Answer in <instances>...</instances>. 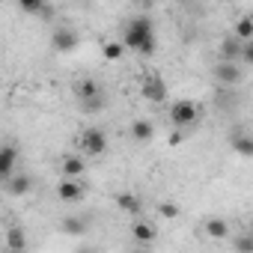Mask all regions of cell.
I'll return each instance as SVG.
<instances>
[{
	"label": "cell",
	"mask_w": 253,
	"mask_h": 253,
	"mask_svg": "<svg viewBox=\"0 0 253 253\" xmlns=\"http://www.w3.org/2000/svg\"><path fill=\"white\" fill-rule=\"evenodd\" d=\"M229 146L238 152V158H253V134H247V131H241V128H235L232 131V137H229Z\"/></svg>",
	"instance_id": "obj_8"
},
{
	"label": "cell",
	"mask_w": 253,
	"mask_h": 253,
	"mask_svg": "<svg viewBox=\"0 0 253 253\" xmlns=\"http://www.w3.org/2000/svg\"><path fill=\"white\" fill-rule=\"evenodd\" d=\"M206 232H209L211 238H226V235H229V226H226V220H220V217H211V220L206 223Z\"/></svg>",
	"instance_id": "obj_19"
},
{
	"label": "cell",
	"mask_w": 253,
	"mask_h": 253,
	"mask_svg": "<svg viewBox=\"0 0 253 253\" xmlns=\"http://www.w3.org/2000/svg\"><path fill=\"white\" fill-rule=\"evenodd\" d=\"M18 6H21L27 15H36V12H51V6H45V0H18Z\"/></svg>",
	"instance_id": "obj_20"
},
{
	"label": "cell",
	"mask_w": 253,
	"mask_h": 253,
	"mask_svg": "<svg viewBox=\"0 0 253 253\" xmlns=\"http://www.w3.org/2000/svg\"><path fill=\"white\" fill-rule=\"evenodd\" d=\"M86 170V164L78 158V155H66L63 158V176H72V179H81Z\"/></svg>",
	"instance_id": "obj_13"
},
{
	"label": "cell",
	"mask_w": 253,
	"mask_h": 253,
	"mask_svg": "<svg viewBox=\"0 0 253 253\" xmlns=\"http://www.w3.org/2000/svg\"><path fill=\"white\" fill-rule=\"evenodd\" d=\"M24 232L21 229H9V241H6V250H24Z\"/></svg>",
	"instance_id": "obj_22"
},
{
	"label": "cell",
	"mask_w": 253,
	"mask_h": 253,
	"mask_svg": "<svg viewBox=\"0 0 253 253\" xmlns=\"http://www.w3.org/2000/svg\"><path fill=\"white\" fill-rule=\"evenodd\" d=\"M57 197H60L63 203L75 206V203H81V197H84V185H81L78 179H72V176H63V182L57 185Z\"/></svg>",
	"instance_id": "obj_6"
},
{
	"label": "cell",
	"mask_w": 253,
	"mask_h": 253,
	"mask_svg": "<svg viewBox=\"0 0 253 253\" xmlns=\"http://www.w3.org/2000/svg\"><path fill=\"white\" fill-rule=\"evenodd\" d=\"M211 75H214V81H217L220 86H235V84H241V69H238L235 60H220V63H214Z\"/></svg>",
	"instance_id": "obj_3"
},
{
	"label": "cell",
	"mask_w": 253,
	"mask_h": 253,
	"mask_svg": "<svg viewBox=\"0 0 253 253\" xmlns=\"http://www.w3.org/2000/svg\"><path fill=\"white\" fill-rule=\"evenodd\" d=\"M15 161H18V149L12 146V143H6L3 149H0V179H12V167H15Z\"/></svg>",
	"instance_id": "obj_9"
},
{
	"label": "cell",
	"mask_w": 253,
	"mask_h": 253,
	"mask_svg": "<svg viewBox=\"0 0 253 253\" xmlns=\"http://www.w3.org/2000/svg\"><path fill=\"white\" fill-rule=\"evenodd\" d=\"M155 235H158V229H155L149 220H137V223H134V238H137L140 244H152Z\"/></svg>",
	"instance_id": "obj_14"
},
{
	"label": "cell",
	"mask_w": 253,
	"mask_h": 253,
	"mask_svg": "<svg viewBox=\"0 0 253 253\" xmlns=\"http://www.w3.org/2000/svg\"><path fill=\"white\" fill-rule=\"evenodd\" d=\"M116 206L122 209V211H128V214H137L140 209H143V203H140V197L137 194H116Z\"/></svg>",
	"instance_id": "obj_12"
},
{
	"label": "cell",
	"mask_w": 253,
	"mask_h": 253,
	"mask_svg": "<svg viewBox=\"0 0 253 253\" xmlns=\"http://www.w3.org/2000/svg\"><path fill=\"white\" fill-rule=\"evenodd\" d=\"M241 51H244V39H238L235 33L220 42V60H235L238 63L241 60Z\"/></svg>",
	"instance_id": "obj_10"
},
{
	"label": "cell",
	"mask_w": 253,
	"mask_h": 253,
	"mask_svg": "<svg viewBox=\"0 0 253 253\" xmlns=\"http://www.w3.org/2000/svg\"><path fill=\"white\" fill-rule=\"evenodd\" d=\"M182 140H185V134H182V131H173V137H170V143H173V146H179Z\"/></svg>",
	"instance_id": "obj_27"
},
{
	"label": "cell",
	"mask_w": 253,
	"mask_h": 253,
	"mask_svg": "<svg viewBox=\"0 0 253 253\" xmlns=\"http://www.w3.org/2000/svg\"><path fill=\"white\" fill-rule=\"evenodd\" d=\"M81 143H84V152L92 155V158H98V155L107 152V134L101 128H86L81 134Z\"/></svg>",
	"instance_id": "obj_4"
},
{
	"label": "cell",
	"mask_w": 253,
	"mask_h": 253,
	"mask_svg": "<svg viewBox=\"0 0 253 253\" xmlns=\"http://www.w3.org/2000/svg\"><path fill=\"white\" fill-rule=\"evenodd\" d=\"M84 107H86V113H98L101 107H104V95H95V98H86V101H81Z\"/></svg>",
	"instance_id": "obj_24"
},
{
	"label": "cell",
	"mask_w": 253,
	"mask_h": 253,
	"mask_svg": "<svg viewBox=\"0 0 253 253\" xmlns=\"http://www.w3.org/2000/svg\"><path fill=\"white\" fill-rule=\"evenodd\" d=\"M250 232H253V223H250Z\"/></svg>",
	"instance_id": "obj_28"
},
{
	"label": "cell",
	"mask_w": 253,
	"mask_h": 253,
	"mask_svg": "<svg viewBox=\"0 0 253 253\" xmlns=\"http://www.w3.org/2000/svg\"><path fill=\"white\" fill-rule=\"evenodd\" d=\"M235 250H241V253H253V232L238 235V238H235Z\"/></svg>",
	"instance_id": "obj_23"
},
{
	"label": "cell",
	"mask_w": 253,
	"mask_h": 253,
	"mask_svg": "<svg viewBox=\"0 0 253 253\" xmlns=\"http://www.w3.org/2000/svg\"><path fill=\"white\" fill-rule=\"evenodd\" d=\"M122 42H125V48H131V51H137L140 57H152L155 54V24H152V18L149 15H137V18H131L128 24H125V30H122Z\"/></svg>",
	"instance_id": "obj_1"
},
{
	"label": "cell",
	"mask_w": 253,
	"mask_h": 253,
	"mask_svg": "<svg viewBox=\"0 0 253 253\" xmlns=\"http://www.w3.org/2000/svg\"><path fill=\"white\" fill-rule=\"evenodd\" d=\"M101 54H104L107 63H116V60H122V54H125V42H104Z\"/></svg>",
	"instance_id": "obj_17"
},
{
	"label": "cell",
	"mask_w": 253,
	"mask_h": 253,
	"mask_svg": "<svg viewBox=\"0 0 253 253\" xmlns=\"http://www.w3.org/2000/svg\"><path fill=\"white\" fill-rule=\"evenodd\" d=\"M63 232L66 235H81L84 232V220L81 217H66L63 220Z\"/></svg>",
	"instance_id": "obj_21"
},
{
	"label": "cell",
	"mask_w": 253,
	"mask_h": 253,
	"mask_svg": "<svg viewBox=\"0 0 253 253\" xmlns=\"http://www.w3.org/2000/svg\"><path fill=\"white\" fill-rule=\"evenodd\" d=\"M6 191H9L12 197H24V194L30 191V179H27V176H18V179H6Z\"/></svg>",
	"instance_id": "obj_18"
},
{
	"label": "cell",
	"mask_w": 253,
	"mask_h": 253,
	"mask_svg": "<svg viewBox=\"0 0 253 253\" xmlns=\"http://www.w3.org/2000/svg\"><path fill=\"white\" fill-rule=\"evenodd\" d=\"M51 45H54V51L69 54V51H75V48H78V33H75L72 27H57V30H54V36H51Z\"/></svg>",
	"instance_id": "obj_7"
},
{
	"label": "cell",
	"mask_w": 253,
	"mask_h": 253,
	"mask_svg": "<svg viewBox=\"0 0 253 253\" xmlns=\"http://www.w3.org/2000/svg\"><path fill=\"white\" fill-rule=\"evenodd\" d=\"M140 92L149 104H161V101H167V81L158 72H149L140 84Z\"/></svg>",
	"instance_id": "obj_2"
},
{
	"label": "cell",
	"mask_w": 253,
	"mask_h": 253,
	"mask_svg": "<svg viewBox=\"0 0 253 253\" xmlns=\"http://www.w3.org/2000/svg\"><path fill=\"white\" fill-rule=\"evenodd\" d=\"M75 92H78V98H81V101H86V98L101 95V86H98L95 81H81V84L75 86Z\"/></svg>",
	"instance_id": "obj_15"
},
{
	"label": "cell",
	"mask_w": 253,
	"mask_h": 253,
	"mask_svg": "<svg viewBox=\"0 0 253 253\" xmlns=\"http://www.w3.org/2000/svg\"><path fill=\"white\" fill-rule=\"evenodd\" d=\"M152 134H155V125H152L149 119H134V122H131V137H134L137 143L152 140Z\"/></svg>",
	"instance_id": "obj_11"
},
{
	"label": "cell",
	"mask_w": 253,
	"mask_h": 253,
	"mask_svg": "<svg viewBox=\"0 0 253 253\" xmlns=\"http://www.w3.org/2000/svg\"><path fill=\"white\" fill-rule=\"evenodd\" d=\"M158 214L167 217V220H173V217L179 214V206H176V203H161V206H158Z\"/></svg>",
	"instance_id": "obj_25"
},
{
	"label": "cell",
	"mask_w": 253,
	"mask_h": 253,
	"mask_svg": "<svg viewBox=\"0 0 253 253\" xmlns=\"http://www.w3.org/2000/svg\"><path fill=\"white\" fill-rule=\"evenodd\" d=\"M241 63L253 66V39H247V42H244V51H241Z\"/></svg>",
	"instance_id": "obj_26"
},
{
	"label": "cell",
	"mask_w": 253,
	"mask_h": 253,
	"mask_svg": "<svg viewBox=\"0 0 253 253\" xmlns=\"http://www.w3.org/2000/svg\"><path fill=\"white\" fill-rule=\"evenodd\" d=\"M238 39H253V15H241L238 21H235V30H232Z\"/></svg>",
	"instance_id": "obj_16"
},
{
	"label": "cell",
	"mask_w": 253,
	"mask_h": 253,
	"mask_svg": "<svg viewBox=\"0 0 253 253\" xmlns=\"http://www.w3.org/2000/svg\"><path fill=\"white\" fill-rule=\"evenodd\" d=\"M170 119L179 125V128H185V125H191V122L197 119V104L188 101V98L173 101V104H170Z\"/></svg>",
	"instance_id": "obj_5"
}]
</instances>
